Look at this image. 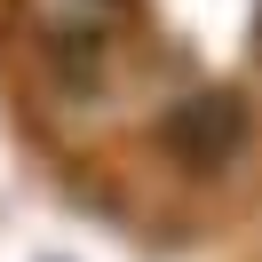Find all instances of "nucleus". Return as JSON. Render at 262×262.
Returning a JSON list of instances; mask_svg holds the SVG:
<instances>
[{
  "instance_id": "nucleus-1",
  "label": "nucleus",
  "mask_w": 262,
  "mask_h": 262,
  "mask_svg": "<svg viewBox=\"0 0 262 262\" xmlns=\"http://www.w3.org/2000/svg\"><path fill=\"white\" fill-rule=\"evenodd\" d=\"M246 135H254V112H246V96H230V88H199V96H183L175 112H167V151H175L191 175H223L246 151Z\"/></svg>"
},
{
  "instance_id": "nucleus-2",
  "label": "nucleus",
  "mask_w": 262,
  "mask_h": 262,
  "mask_svg": "<svg viewBox=\"0 0 262 262\" xmlns=\"http://www.w3.org/2000/svg\"><path fill=\"white\" fill-rule=\"evenodd\" d=\"M24 24H32L48 64L80 72V64H96L112 48V32L127 24V0H24Z\"/></svg>"
}]
</instances>
